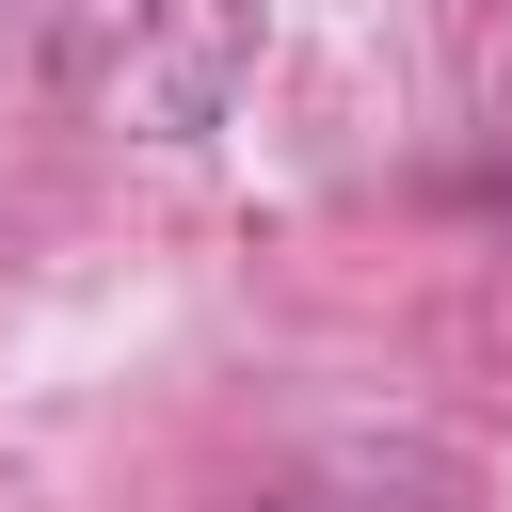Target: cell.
<instances>
[{"label":"cell","mask_w":512,"mask_h":512,"mask_svg":"<svg viewBox=\"0 0 512 512\" xmlns=\"http://www.w3.org/2000/svg\"><path fill=\"white\" fill-rule=\"evenodd\" d=\"M256 48H272V0H144L96 96H112V128H144V144H208V128L240 112Z\"/></svg>","instance_id":"obj_1"},{"label":"cell","mask_w":512,"mask_h":512,"mask_svg":"<svg viewBox=\"0 0 512 512\" xmlns=\"http://www.w3.org/2000/svg\"><path fill=\"white\" fill-rule=\"evenodd\" d=\"M240 512H480V480H464L432 432H336V448L272 464Z\"/></svg>","instance_id":"obj_2"}]
</instances>
